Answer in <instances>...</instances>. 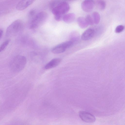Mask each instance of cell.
Returning <instances> with one entry per match:
<instances>
[{"label": "cell", "mask_w": 125, "mask_h": 125, "mask_svg": "<svg viewBox=\"0 0 125 125\" xmlns=\"http://www.w3.org/2000/svg\"><path fill=\"white\" fill-rule=\"evenodd\" d=\"M34 0H21L16 5V8L18 10H24L31 5Z\"/></svg>", "instance_id": "cell-9"}, {"label": "cell", "mask_w": 125, "mask_h": 125, "mask_svg": "<svg viewBox=\"0 0 125 125\" xmlns=\"http://www.w3.org/2000/svg\"><path fill=\"white\" fill-rule=\"evenodd\" d=\"M23 26V23L21 20L18 19L15 21L7 28L6 36L11 37L17 35L22 30Z\"/></svg>", "instance_id": "cell-3"}, {"label": "cell", "mask_w": 125, "mask_h": 125, "mask_svg": "<svg viewBox=\"0 0 125 125\" xmlns=\"http://www.w3.org/2000/svg\"><path fill=\"white\" fill-rule=\"evenodd\" d=\"M26 63V59L24 56L18 55L11 61L10 64V68L13 72H19L24 69Z\"/></svg>", "instance_id": "cell-2"}, {"label": "cell", "mask_w": 125, "mask_h": 125, "mask_svg": "<svg viewBox=\"0 0 125 125\" xmlns=\"http://www.w3.org/2000/svg\"><path fill=\"white\" fill-rule=\"evenodd\" d=\"M79 115L81 119L86 123H93L96 120V118L94 115L86 111H80L79 112Z\"/></svg>", "instance_id": "cell-6"}, {"label": "cell", "mask_w": 125, "mask_h": 125, "mask_svg": "<svg viewBox=\"0 0 125 125\" xmlns=\"http://www.w3.org/2000/svg\"><path fill=\"white\" fill-rule=\"evenodd\" d=\"M74 14L73 13H70L65 14L63 16L62 20L65 22L70 23L74 21L75 19Z\"/></svg>", "instance_id": "cell-11"}, {"label": "cell", "mask_w": 125, "mask_h": 125, "mask_svg": "<svg viewBox=\"0 0 125 125\" xmlns=\"http://www.w3.org/2000/svg\"><path fill=\"white\" fill-rule=\"evenodd\" d=\"M94 2L93 0H85L82 2L81 8L84 11L88 12L91 11L93 9Z\"/></svg>", "instance_id": "cell-8"}, {"label": "cell", "mask_w": 125, "mask_h": 125, "mask_svg": "<svg viewBox=\"0 0 125 125\" xmlns=\"http://www.w3.org/2000/svg\"><path fill=\"white\" fill-rule=\"evenodd\" d=\"M124 29V27L123 25H119L116 27L115 29V31L117 33H120L122 32Z\"/></svg>", "instance_id": "cell-17"}, {"label": "cell", "mask_w": 125, "mask_h": 125, "mask_svg": "<svg viewBox=\"0 0 125 125\" xmlns=\"http://www.w3.org/2000/svg\"><path fill=\"white\" fill-rule=\"evenodd\" d=\"M93 20L95 24H98L100 21V17L99 13L96 11H94L93 13Z\"/></svg>", "instance_id": "cell-14"}, {"label": "cell", "mask_w": 125, "mask_h": 125, "mask_svg": "<svg viewBox=\"0 0 125 125\" xmlns=\"http://www.w3.org/2000/svg\"><path fill=\"white\" fill-rule=\"evenodd\" d=\"M35 11L34 10H32L29 12V16L30 17H32L35 15Z\"/></svg>", "instance_id": "cell-19"}, {"label": "cell", "mask_w": 125, "mask_h": 125, "mask_svg": "<svg viewBox=\"0 0 125 125\" xmlns=\"http://www.w3.org/2000/svg\"><path fill=\"white\" fill-rule=\"evenodd\" d=\"M49 4L55 19L57 21L62 20L63 16L69 11L70 8L69 4L65 0H52Z\"/></svg>", "instance_id": "cell-1"}, {"label": "cell", "mask_w": 125, "mask_h": 125, "mask_svg": "<svg viewBox=\"0 0 125 125\" xmlns=\"http://www.w3.org/2000/svg\"><path fill=\"white\" fill-rule=\"evenodd\" d=\"M3 34V31L2 29L0 28V39L2 37Z\"/></svg>", "instance_id": "cell-20"}, {"label": "cell", "mask_w": 125, "mask_h": 125, "mask_svg": "<svg viewBox=\"0 0 125 125\" xmlns=\"http://www.w3.org/2000/svg\"><path fill=\"white\" fill-rule=\"evenodd\" d=\"M9 125H29L26 122L23 121H20L15 123L14 124Z\"/></svg>", "instance_id": "cell-18"}, {"label": "cell", "mask_w": 125, "mask_h": 125, "mask_svg": "<svg viewBox=\"0 0 125 125\" xmlns=\"http://www.w3.org/2000/svg\"><path fill=\"white\" fill-rule=\"evenodd\" d=\"M10 40L8 39L3 42L0 45V52L4 50L9 44Z\"/></svg>", "instance_id": "cell-15"}, {"label": "cell", "mask_w": 125, "mask_h": 125, "mask_svg": "<svg viewBox=\"0 0 125 125\" xmlns=\"http://www.w3.org/2000/svg\"><path fill=\"white\" fill-rule=\"evenodd\" d=\"M77 22L79 26L82 28H85L88 25L85 18L82 17H78L77 19Z\"/></svg>", "instance_id": "cell-12"}, {"label": "cell", "mask_w": 125, "mask_h": 125, "mask_svg": "<svg viewBox=\"0 0 125 125\" xmlns=\"http://www.w3.org/2000/svg\"><path fill=\"white\" fill-rule=\"evenodd\" d=\"M96 3L97 7L100 10H102L105 9L106 3L104 0H98L96 1Z\"/></svg>", "instance_id": "cell-13"}, {"label": "cell", "mask_w": 125, "mask_h": 125, "mask_svg": "<svg viewBox=\"0 0 125 125\" xmlns=\"http://www.w3.org/2000/svg\"><path fill=\"white\" fill-rule=\"evenodd\" d=\"M86 21L88 25H93L94 24V22L93 18L90 15H88L85 18Z\"/></svg>", "instance_id": "cell-16"}, {"label": "cell", "mask_w": 125, "mask_h": 125, "mask_svg": "<svg viewBox=\"0 0 125 125\" xmlns=\"http://www.w3.org/2000/svg\"><path fill=\"white\" fill-rule=\"evenodd\" d=\"M61 61V59L60 58L52 59L46 64L44 68L48 69L55 67L59 65Z\"/></svg>", "instance_id": "cell-10"}, {"label": "cell", "mask_w": 125, "mask_h": 125, "mask_svg": "<svg viewBox=\"0 0 125 125\" xmlns=\"http://www.w3.org/2000/svg\"><path fill=\"white\" fill-rule=\"evenodd\" d=\"M95 33V30L93 28H89L85 30L82 33L81 39L83 41H87L92 38Z\"/></svg>", "instance_id": "cell-7"}, {"label": "cell", "mask_w": 125, "mask_h": 125, "mask_svg": "<svg viewBox=\"0 0 125 125\" xmlns=\"http://www.w3.org/2000/svg\"><path fill=\"white\" fill-rule=\"evenodd\" d=\"M47 17V13L45 11H41L37 13L31 21L30 28L34 29L40 26L45 22Z\"/></svg>", "instance_id": "cell-4"}, {"label": "cell", "mask_w": 125, "mask_h": 125, "mask_svg": "<svg viewBox=\"0 0 125 125\" xmlns=\"http://www.w3.org/2000/svg\"><path fill=\"white\" fill-rule=\"evenodd\" d=\"M74 44L70 40L62 42L55 46L52 50L53 53L58 54L63 53L66 50L72 46Z\"/></svg>", "instance_id": "cell-5"}]
</instances>
